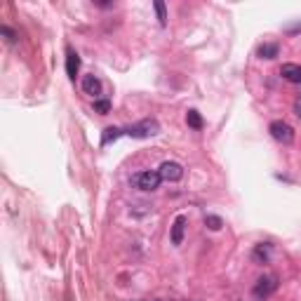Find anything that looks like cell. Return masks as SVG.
<instances>
[{"label":"cell","mask_w":301,"mask_h":301,"mask_svg":"<svg viewBox=\"0 0 301 301\" xmlns=\"http://www.w3.org/2000/svg\"><path fill=\"white\" fill-rule=\"evenodd\" d=\"M125 134L132 137V139H148V137H155L158 132H160V123L155 120V118H146V120H141V123H134L130 127H125Z\"/></svg>","instance_id":"cell-1"},{"label":"cell","mask_w":301,"mask_h":301,"mask_svg":"<svg viewBox=\"0 0 301 301\" xmlns=\"http://www.w3.org/2000/svg\"><path fill=\"white\" fill-rule=\"evenodd\" d=\"M160 172H153V170H148V172H139V174H134L132 177V184L137 186L139 191H155V188H160Z\"/></svg>","instance_id":"cell-2"},{"label":"cell","mask_w":301,"mask_h":301,"mask_svg":"<svg viewBox=\"0 0 301 301\" xmlns=\"http://www.w3.org/2000/svg\"><path fill=\"white\" fill-rule=\"evenodd\" d=\"M270 132V137L275 141H280V144H292L294 141V130H292V125H287L285 120H273L268 127Z\"/></svg>","instance_id":"cell-3"},{"label":"cell","mask_w":301,"mask_h":301,"mask_svg":"<svg viewBox=\"0 0 301 301\" xmlns=\"http://www.w3.org/2000/svg\"><path fill=\"white\" fill-rule=\"evenodd\" d=\"M275 289H278V278H275V275H263V278L256 280V285L252 292H254L256 299H268Z\"/></svg>","instance_id":"cell-4"},{"label":"cell","mask_w":301,"mask_h":301,"mask_svg":"<svg viewBox=\"0 0 301 301\" xmlns=\"http://www.w3.org/2000/svg\"><path fill=\"white\" fill-rule=\"evenodd\" d=\"M158 172H160V177L165 179V181H179V179L184 177V167H181L179 162H174V160L162 162Z\"/></svg>","instance_id":"cell-5"},{"label":"cell","mask_w":301,"mask_h":301,"mask_svg":"<svg viewBox=\"0 0 301 301\" xmlns=\"http://www.w3.org/2000/svg\"><path fill=\"white\" fill-rule=\"evenodd\" d=\"M186 224H188V219H186L184 214H179L177 219H174V224H172V245H181L184 242V231H186Z\"/></svg>","instance_id":"cell-6"},{"label":"cell","mask_w":301,"mask_h":301,"mask_svg":"<svg viewBox=\"0 0 301 301\" xmlns=\"http://www.w3.org/2000/svg\"><path fill=\"white\" fill-rule=\"evenodd\" d=\"M78 71H80V57L76 54V50H66V73H69L71 80H76Z\"/></svg>","instance_id":"cell-7"},{"label":"cell","mask_w":301,"mask_h":301,"mask_svg":"<svg viewBox=\"0 0 301 301\" xmlns=\"http://www.w3.org/2000/svg\"><path fill=\"white\" fill-rule=\"evenodd\" d=\"M280 76L285 78L287 83H301V66L299 64H282Z\"/></svg>","instance_id":"cell-8"},{"label":"cell","mask_w":301,"mask_h":301,"mask_svg":"<svg viewBox=\"0 0 301 301\" xmlns=\"http://www.w3.org/2000/svg\"><path fill=\"white\" fill-rule=\"evenodd\" d=\"M83 92L92 94V97H99L101 94V80L97 76H85L83 78Z\"/></svg>","instance_id":"cell-9"},{"label":"cell","mask_w":301,"mask_h":301,"mask_svg":"<svg viewBox=\"0 0 301 301\" xmlns=\"http://www.w3.org/2000/svg\"><path fill=\"white\" fill-rule=\"evenodd\" d=\"M256 263H268L270 261V245L268 242H261V245H256L254 252H252Z\"/></svg>","instance_id":"cell-10"},{"label":"cell","mask_w":301,"mask_h":301,"mask_svg":"<svg viewBox=\"0 0 301 301\" xmlns=\"http://www.w3.org/2000/svg\"><path fill=\"white\" fill-rule=\"evenodd\" d=\"M280 52L278 43H263V45H259V50H256V54L261 57V59H275Z\"/></svg>","instance_id":"cell-11"},{"label":"cell","mask_w":301,"mask_h":301,"mask_svg":"<svg viewBox=\"0 0 301 301\" xmlns=\"http://www.w3.org/2000/svg\"><path fill=\"white\" fill-rule=\"evenodd\" d=\"M120 134H125L120 127H106L104 134H101V146H108V144H111V141H116Z\"/></svg>","instance_id":"cell-12"},{"label":"cell","mask_w":301,"mask_h":301,"mask_svg":"<svg viewBox=\"0 0 301 301\" xmlns=\"http://www.w3.org/2000/svg\"><path fill=\"white\" fill-rule=\"evenodd\" d=\"M186 123H188V127H193V130H200V127H202V118H200V113L191 108V111L186 113Z\"/></svg>","instance_id":"cell-13"},{"label":"cell","mask_w":301,"mask_h":301,"mask_svg":"<svg viewBox=\"0 0 301 301\" xmlns=\"http://www.w3.org/2000/svg\"><path fill=\"white\" fill-rule=\"evenodd\" d=\"M205 226H207L209 231H221V226H224V221H221V216H216V214H207V216H205Z\"/></svg>","instance_id":"cell-14"},{"label":"cell","mask_w":301,"mask_h":301,"mask_svg":"<svg viewBox=\"0 0 301 301\" xmlns=\"http://www.w3.org/2000/svg\"><path fill=\"white\" fill-rule=\"evenodd\" d=\"M153 8H155V12H158V19H160V24L165 26L167 24V8H165V3H153Z\"/></svg>","instance_id":"cell-15"},{"label":"cell","mask_w":301,"mask_h":301,"mask_svg":"<svg viewBox=\"0 0 301 301\" xmlns=\"http://www.w3.org/2000/svg\"><path fill=\"white\" fill-rule=\"evenodd\" d=\"M94 111L101 113V116H106L108 111H111V101H108V99H97V101H94Z\"/></svg>","instance_id":"cell-16"},{"label":"cell","mask_w":301,"mask_h":301,"mask_svg":"<svg viewBox=\"0 0 301 301\" xmlns=\"http://www.w3.org/2000/svg\"><path fill=\"white\" fill-rule=\"evenodd\" d=\"M0 33H3V36H5V38H8L10 43H15V40H17V33L12 31L10 26H0Z\"/></svg>","instance_id":"cell-17"},{"label":"cell","mask_w":301,"mask_h":301,"mask_svg":"<svg viewBox=\"0 0 301 301\" xmlns=\"http://www.w3.org/2000/svg\"><path fill=\"white\" fill-rule=\"evenodd\" d=\"M294 113H296V118L301 120V94L296 97V99H294Z\"/></svg>","instance_id":"cell-18"}]
</instances>
